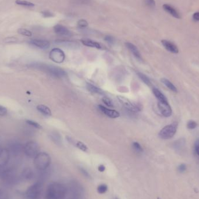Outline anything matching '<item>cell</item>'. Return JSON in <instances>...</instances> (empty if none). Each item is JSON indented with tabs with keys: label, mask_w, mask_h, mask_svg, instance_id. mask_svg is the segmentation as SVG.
I'll list each match as a JSON object with an SVG mask.
<instances>
[{
	"label": "cell",
	"mask_w": 199,
	"mask_h": 199,
	"mask_svg": "<svg viewBox=\"0 0 199 199\" xmlns=\"http://www.w3.org/2000/svg\"><path fill=\"white\" fill-rule=\"evenodd\" d=\"M65 185L59 182H52L47 187L45 194L46 199H64L67 193Z\"/></svg>",
	"instance_id": "1"
},
{
	"label": "cell",
	"mask_w": 199,
	"mask_h": 199,
	"mask_svg": "<svg viewBox=\"0 0 199 199\" xmlns=\"http://www.w3.org/2000/svg\"><path fill=\"white\" fill-rule=\"evenodd\" d=\"M27 66L29 68L39 70L55 78H62L66 76L65 72L57 66L50 65L41 62H33Z\"/></svg>",
	"instance_id": "2"
},
{
	"label": "cell",
	"mask_w": 199,
	"mask_h": 199,
	"mask_svg": "<svg viewBox=\"0 0 199 199\" xmlns=\"http://www.w3.org/2000/svg\"><path fill=\"white\" fill-rule=\"evenodd\" d=\"M43 192V183L37 181L29 186L25 192L27 199H40Z\"/></svg>",
	"instance_id": "3"
},
{
	"label": "cell",
	"mask_w": 199,
	"mask_h": 199,
	"mask_svg": "<svg viewBox=\"0 0 199 199\" xmlns=\"http://www.w3.org/2000/svg\"><path fill=\"white\" fill-rule=\"evenodd\" d=\"M51 164V157L45 152L39 153L34 158V166L39 171H44Z\"/></svg>",
	"instance_id": "4"
},
{
	"label": "cell",
	"mask_w": 199,
	"mask_h": 199,
	"mask_svg": "<svg viewBox=\"0 0 199 199\" xmlns=\"http://www.w3.org/2000/svg\"><path fill=\"white\" fill-rule=\"evenodd\" d=\"M177 126V122H173L172 124L164 127L159 132V137L162 139H171L176 132Z\"/></svg>",
	"instance_id": "5"
},
{
	"label": "cell",
	"mask_w": 199,
	"mask_h": 199,
	"mask_svg": "<svg viewBox=\"0 0 199 199\" xmlns=\"http://www.w3.org/2000/svg\"><path fill=\"white\" fill-rule=\"evenodd\" d=\"M39 145L34 141H29L27 142L23 147V152L27 157L29 158H34L39 153Z\"/></svg>",
	"instance_id": "6"
},
{
	"label": "cell",
	"mask_w": 199,
	"mask_h": 199,
	"mask_svg": "<svg viewBox=\"0 0 199 199\" xmlns=\"http://www.w3.org/2000/svg\"><path fill=\"white\" fill-rule=\"evenodd\" d=\"M50 58L56 63H62L65 60V54L60 48H55L53 49L49 55Z\"/></svg>",
	"instance_id": "7"
},
{
	"label": "cell",
	"mask_w": 199,
	"mask_h": 199,
	"mask_svg": "<svg viewBox=\"0 0 199 199\" xmlns=\"http://www.w3.org/2000/svg\"><path fill=\"white\" fill-rule=\"evenodd\" d=\"M23 147L24 146L20 142L18 141H12L9 143L7 149L10 154L17 155L23 152Z\"/></svg>",
	"instance_id": "8"
},
{
	"label": "cell",
	"mask_w": 199,
	"mask_h": 199,
	"mask_svg": "<svg viewBox=\"0 0 199 199\" xmlns=\"http://www.w3.org/2000/svg\"><path fill=\"white\" fill-rule=\"evenodd\" d=\"M118 99L119 100L120 102L122 104V105L129 111H130L132 113H137L139 111L140 108L135 106L134 104H133L129 100V99H127L126 97H122V96H118Z\"/></svg>",
	"instance_id": "9"
},
{
	"label": "cell",
	"mask_w": 199,
	"mask_h": 199,
	"mask_svg": "<svg viewBox=\"0 0 199 199\" xmlns=\"http://www.w3.org/2000/svg\"><path fill=\"white\" fill-rule=\"evenodd\" d=\"M158 107L161 114L165 117H169L172 115V109L168 102H158Z\"/></svg>",
	"instance_id": "10"
},
{
	"label": "cell",
	"mask_w": 199,
	"mask_h": 199,
	"mask_svg": "<svg viewBox=\"0 0 199 199\" xmlns=\"http://www.w3.org/2000/svg\"><path fill=\"white\" fill-rule=\"evenodd\" d=\"M10 159V153L5 148H0V167L6 166Z\"/></svg>",
	"instance_id": "11"
},
{
	"label": "cell",
	"mask_w": 199,
	"mask_h": 199,
	"mask_svg": "<svg viewBox=\"0 0 199 199\" xmlns=\"http://www.w3.org/2000/svg\"><path fill=\"white\" fill-rule=\"evenodd\" d=\"M29 43L34 46L40 48L41 49H47L50 46V43L47 40L33 39L30 41Z\"/></svg>",
	"instance_id": "12"
},
{
	"label": "cell",
	"mask_w": 199,
	"mask_h": 199,
	"mask_svg": "<svg viewBox=\"0 0 199 199\" xmlns=\"http://www.w3.org/2000/svg\"><path fill=\"white\" fill-rule=\"evenodd\" d=\"M54 30L55 33L57 34L60 35L61 36L65 37H70L71 36L72 34L71 32L66 28L65 27L61 25H57L54 27Z\"/></svg>",
	"instance_id": "13"
},
{
	"label": "cell",
	"mask_w": 199,
	"mask_h": 199,
	"mask_svg": "<svg viewBox=\"0 0 199 199\" xmlns=\"http://www.w3.org/2000/svg\"><path fill=\"white\" fill-rule=\"evenodd\" d=\"M71 192L76 197H78L82 195L83 189L82 187L77 182H72L70 185Z\"/></svg>",
	"instance_id": "14"
},
{
	"label": "cell",
	"mask_w": 199,
	"mask_h": 199,
	"mask_svg": "<svg viewBox=\"0 0 199 199\" xmlns=\"http://www.w3.org/2000/svg\"><path fill=\"white\" fill-rule=\"evenodd\" d=\"M162 44L165 47L166 50L173 54L178 53L179 50L178 48L173 43L168 40H163L161 41Z\"/></svg>",
	"instance_id": "15"
},
{
	"label": "cell",
	"mask_w": 199,
	"mask_h": 199,
	"mask_svg": "<svg viewBox=\"0 0 199 199\" xmlns=\"http://www.w3.org/2000/svg\"><path fill=\"white\" fill-rule=\"evenodd\" d=\"M100 110L106 116L111 118H116L120 117V113L115 110L108 109L106 107L103 106H99Z\"/></svg>",
	"instance_id": "16"
},
{
	"label": "cell",
	"mask_w": 199,
	"mask_h": 199,
	"mask_svg": "<svg viewBox=\"0 0 199 199\" xmlns=\"http://www.w3.org/2000/svg\"><path fill=\"white\" fill-rule=\"evenodd\" d=\"M81 42L82 43V44L85 46L87 47H93V48H96L98 49H101L103 48L102 45L95 41H93L89 39H82L81 40Z\"/></svg>",
	"instance_id": "17"
},
{
	"label": "cell",
	"mask_w": 199,
	"mask_h": 199,
	"mask_svg": "<svg viewBox=\"0 0 199 199\" xmlns=\"http://www.w3.org/2000/svg\"><path fill=\"white\" fill-rule=\"evenodd\" d=\"M163 8L166 12L169 13L171 15L173 16V17H174L176 19L180 18V15L179 12L172 6H171L168 4H164L163 5Z\"/></svg>",
	"instance_id": "18"
},
{
	"label": "cell",
	"mask_w": 199,
	"mask_h": 199,
	"mask_svg": "<svg viewBox=\"0 0 199 199\" xmlns=\"http://www.w3.org/2000/svg\"><path fill=\"white\" fill-rule=\"evenodd\" d=\"M126 46L132 53L133 54V55L138 59H141V55L139 51L138 50V48L135 46L133 44L131 43H126Z\"/></svg>",
	"instance_id": "19"
},
{
	"label": "cell",
	"mask_w": 199,
	"mask_h": 199,
	"mask_svg": "<svg viewBox=\"0 0 199 199\" xmlns=\"http://www.w3.org/2000/svg\"><path fill=\"white\" fill-rule=\"evenodd\" d=\"M22 178L25 180H29L34 177L33 171L30 168H25L22 173Z\"/></svg>",
	"instance_id": "20"
},
{
	"label": "cell",
	"mask_w": 199,
	"mask_h": 199,
	"mask_svg": "<svg viewBox=\"0 0 199 199\" xmlns=\"http://www.w3.org/2000/svg\"><path fill=\"white\" fill-rule=\"evenodd\" d=\"M37 110L41 113L43 115L46 116H51V111L50 109L44 105L40 104L37 106Z\"/></svg>",
	"instance_id": "21"
},
{
	"label": "cell",
	"mask_w": 199,
	"mask_h": 199,
	"mask_svg": "<svg viewBox=\"0 0 199 199\" xmlns=\"http://www.w3.org/2000/svg\"><path fill=\"white\" fill-rule=\"evenodd\" d=\"M153 92L154 96L156 97V98L159 100V101L168 102V100L166 98V96L161 93L159 89H157L156 88H154L153 89Z\"/></svg>",
	"instance_id": "22"
},
{
	"label": "cell",
	"mask_w": 199,
	"mask_h": 199,
	"mask_svg": "<svg viewBox=\"0 0 199 199\" xmlns=\"http://www.w3.org/2000/svg\"><path fill=\"white\" fill-rule=\"evenodd\" d=\"M86 87L87 89L90 92L96 93V94H99L100 95H102V94H104V92L101 89H100V88L94 86L92 84L87 83Z\"/></svg>",
	"instance_id": "23"
},
{
	"label": "cell",
	"mask_w": 199,
	"mask_h": 199,
	"mask_svg": "<svg viewBox=\"0 0 199 199\" xmlns=\"http://www.w3.org/2000/svg\"><path fill=\"white\" fill-rule=\"evenodd\" d=\"M161 82L166 85V87H167L169 90H171V91H173L175 93L177 92V89L176 87L174 86V85L169 80L166 79V78H162L161 79Z\"/></svg>",
	"instance_id": "24"
},
{
	"label": "cell",
	"mask_w": 199,
	"mask_h": 199,
	"mask_svg": "<svg viewBox=\"0 0 199 199\" xmlns=\"http://www.w3.org/2000/svg\"><path fill=\"white\" fill-rule=\"evenodd\" d=\"M15 3L17 5H21V6H24V7H33L34 6V4L32 2H29V1H25V0H16Z\"/></svg>",
	"instance_id": "25"
},
{
	"label": "cell",
	"mask_w": 199,
	"mask_h": 199,
	"mask_svg": "<svg viewBox=\"0 0 199 199\" xmlns=\"http://www.w3.org/2000/svg\"><path fill=\"white\" fill-rule=\"evenodd\" d=\"M137 74H138V76L139 77L140 79L145 84H146L148 86L151 85V82H150V80L147 76H146L145 75H144L143 73H141V72H138Z\"/></svg>",
	"instance_id": "26"
},
{
	"label": "cell",
	"mask_w": 199,
	"mask_h": 199,
	"mask_svg": "<svg viewBox=\"0 0 199 199\" xmlns=\"http://www.w3.org/2000/svg\"><path fill=\"white\" fill-rule=\"evenodd\" d=\"M97 192L100 193V194L106 193L108 190V186L105 183L100 184L97 187Z\"/></svg>",
	"instance_id": "27"
},
{
	"label": "cell",
	"mask_w": 199,
	"mask_h": 199,
	"mask_svg": "<svg viewBox=\"0 0 199 199\" xmlns=\"http://www.w3.org/2000/svg\"><path fill=\"white\" fill-rule=\"evenodd\" d=\"M50 138L53 141L54 143H55L57 145H60V143H61V138H60V135L58 134V133H53L50 135Z\"/></svg>",
	"instance_id": "28"
},
{
	"label": "cell",
	"mask_w": 199,
	"mask_h": 199,
	"mask_svg": "<svg viewBox=\"0 0 199 199\" xmlns=\"http://www.w3.org/2000/svg\"><path fill=\"white\" fill-rule=\"evenodd\" d=\"M18 33L19 34H20L21 35H23V36H27V37H30L32 36V33L27 30V29H23V28H20V29H19L18 30Z\"/></svg>",
	"instance_id": "29"
},
{
	"label": "cell",
	"mask_w": 199,
	"mask_h": 199,
	"mask_svg": "<svg viewBox=\"0 0 199 199\" xmlns=\"http://www.w3.org/2000/svg\"><path fill=\"white\" fill-rule=\"evenodd\" d=\"M26 122L28 125H29L30 126H32L34 128L36 129H41L42 127L40 125V124L34 120H26Z\"/></svg>",
	"instance_id": "30"
},
{
	"label": "cell",
	"mask_w": 199,
	"mask_h": 199,
	"mask_svg": "<svg viewBox=\"0 0 199 199\" xmlns=\"http://www.w3.org/2000/svg\"><path fill=\"white\" fill-rule=\"evenodd\" d=\"M76 146L77 147H78L80 150H82L83 152H87V150H88L87 147L84 143H83L82 142L79 141H76Z\"/></svg>",
	"instance_id": "31"
},
{
	"label": "cell",
	"mask_w": 199,
	"mask_h": 199,
	"mask_svg": "<svg viewBox=\"0 0 199 199\" xmlns=\"http://www.w3.org/2000/svg\"><path fill=\"white\" fill-rule=\"evenodd\" d=\"M133 148L137 153H141L143 152V148L140 146L139 143L138 142H133Z\"/></svg>",
	"instance_id": "32"
},
{
	"label": "cell",
	"mask_w": 199,
	"mask_h": 199,
	"mask_svg": "<svg viewBox=\"0 0 199 199\" xmlns=\"http://www.w3.org/2000/svg\"><path fill=\"white\" fill-rule=\"evenodd\" d=\"M197 126V124L195 121L189 120L187 124V127L189 129H194Z\"/></svg>",
	"instance_id": "33"
},
{
	"label": "cell",
	"mask_w": 199,
	"mask_h": 199,
	"mask_svg": "<svg viewBox=\"0 0 199 199\" xmlns=\"http://www.w3.org/2000/svg\"><path fill=\"white\" fill-rule=\"evenodd\" d=\"M103 101L108 106H110V107H113V104L112 101L109 98L106 97H104L103 99Z\"/></svg>",
	"instance_id": "34"
},
{
	"label": "cell",
	"mask_w": 199,
	"mask_h": 199,
	"mask_svg": "<svg viewBox=\"0 0 199 199\" xmlns=\"http://www.w3.org/2000/svg\"><path fill=\"white\" fill-rule=\"evenodd\" d=\"M7 113H8V110L7 108L0 105V116L4 117L7 115Z\"/></svg>",
	"instance_id": "35"
},
{
	"label": "cell",
	"mask_w": 199,
	"mask_h": 199,
	"mask_svg": "<svg viewBox=\"0 0 199 199\" xmlns=\"http://www.w3.org/2000/svg\"><path fill=\"white\" fill-rule=\"evenodd\" d=\"M78 25L79 27H86L88 26V22L86 20L81 19L78 22Z\"/></svg>",
	"instance_id": "36"
},
{
	"label": "cell",
	"mask_w": 199,
	"mask_h": 199,
	"mask_svg": "<svg viewBox=\"0 0 199 199\" xmlns=\"http://www.w3.org/2000/svg\"><path fill=\"white\" fill-rule=\"evenodd\" d=\"M80 171L81 173H82V174H83V175L86 178H89V179L91 178V176H90V175L89 174V173H88L85 168H82V167H80Z\"/></svg>",
	"instance_id": "37"
},
{
	"label": "cell",
	"mask_w": 199,
	"mask_h": 199,
	"mask_svg": "<svg viewBox=\"0 0 199 199\" xmlns=\"http://www.w3.org/2000/svg\"><path fill=\"white\" fill-rule=\"evenodd\" d=\"M145 3L147 6L154 8L155 6V2L154 0H145Z\"/></svg>",
	"instance_id": "38"
},
{
	"label": "cell",
	"mask_w": 199,
	"mask_h": 199,
	"mask_svg": "<svg viewBox=\"0 0 199 199\" xmlns=\"http://www.w3.org/2000/svg\"><path fill=\"white\" fill-rule=\"evenodd\" d=\"M186 166L185 164H182L178 167V171L179 173H183L186 171Z\"/></svg>",
	"instance_id": "39"
},
{
	"label": "cell",
	"mask_w": 199,
	"mask_h": 199,
	"mask_svg": "<svg viewBox=\"0 0 199 199\" xmlns=\"http://www.w3.org/2000/svg\"><path fill=\"white\" fill-rule=\"evenodd\" d=\"M104 40L110 44H113V43L114 42V39L111 36H106L104 38Z\"/></svg>",
	"instance_id": "40"
},
{
	"label": "cell",
	"mask_w": 199,
	"mask_h": 199,
	"mask_svg": "<svg viewBox=\"0 0 199 199\" xmlns=\"http://www.w3.org/2000/svg\"><path fill=\"white\" fill-rule=\"evenodd\" d=\"M194 149L196 154L199 156V139L195 141L194 143Z\"/></svg>",
	"instance_id": "41"
},
{
	"label": "cell",
	"mask_w": 199,
	"mask_h": 199,
	"mask_svg": "<svg viewBox=\"0 0 199 199\" xmlns=\"http://www.w3.org/2000/svg\"><path fill=\"white\" fill-rule=\"evenodd\" d=\"M42 13V15L45 18H49V17H51V16H53V14L52 13H51L49 11H43L41 12Z\"/></svg>",
	"instance_id": "42"
},
{
	"label": "cell",
	"mask_w": 199,
	"mask_h": 199,
	"mask_svg": "<svg viewBox=\"0 0 199 199\" xmlns=\"http://www.w3.org/2000/svg\"><path fill=\"white\" fill-rule=\"evenodd\" d=\"M91 0H74L75 3H78L79 4H85L89 3Z\"/></svg>",
	"instance_id": "43"
},
{
	"label": "cell",
	"mask_w": 199,
	"mask_h": 199,
	"mask_svg": "<svg viewBox=\"0 0 199 199\" xmlns=\"http://www.w3.org/2000/svg\"><path fill=\"white\" fill-rule=\"evenodd\" d=\"M5 41L7 43H14L17 41V39H16L15 37H10L6 38L5 39Z\"/></svg>",
	"instance_id": "44"
},
{
	"label": "cell",
	"mask_w": 199,
	"mask_h": 199,
	"mask_svg": "<svg viewBox=\"0 0 199 199\" xmlns=\"http://www.w3.org/2000/svg\"><path fill=\"white\" fill-rule=\"evenodd\" d=\"M0 199H9V197L6 193L0 190Z\"/></svg>",
	"instance_id": "45"
},
{
	"label": "cell",
	"mask_w": 199,
	"mask_h": 199,
	"mask_svg": "<svg viewBox=\"0 0 199 199\" xmlns=\"http://www.w3.org/2000/svg\"><path fill=\"white\" fill-rule=\"evenodd\" d=\"M193 18L196 21H199V12H195L193 15Z\"/></svg>",
	"instance_id": "46"
},
{
	"label": "cell",
	"mask_w": 199,
	"mask_h": 199,
	"mask_svg": "<svg viewBox=\"0 0 199 199\" xmlns=\"http://www.w3.org/2000/svg\"><path fill=\"white\" fill-rule=\"evenodd\" d=\"M98 169H99L100 172L103 173V172H104L106 170V166H104V165H100L98 167Z\"/></svg>",
	"instance_id": "47"
},
{
	"label": "cell",
	"mask_w": 199,
	"mask_h": 199,
	"mask_svg": "<svg viewBox=\"0 0 199 199\" xmlns=\"http://www.w3.org/2000/svg\"><path fill=\"white\" fill-rule=\"evenodd\" d=\"M119 199L118 197H115V199Z\"/></svg>",
	"instance_id": "48"
},
{
	"label": "cell",
	"mask_w": 199,
	"mask_h": 199,
	"mask_svg": "<svg viewBox=\"0 0 199 199\" xmlns=\"http://www.w3.org/2000/svg\"><path fill=\"white\" fill-rule=\"evenodd\" d=\"M157 199H160L159 197H158V198H157Z\"/></svg>",
	"instance_id": "49"
},
{
	"label": "cell",
	"mask_w": 199,
	"mask_h": 199,
	"mask_svg": "<svg viewBox=\"0 0 199 199\" xmlns=\"http://www.w3.org/2000/svg\"></svg>",
	"instance_id": "50"
}]
</instances>
